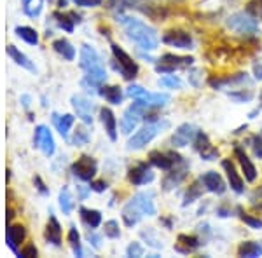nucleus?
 <instances>
[{
    "instance_id": "nucleus-25",
    "label": "nucleus",
    "mask_w": 262,
    "mask_h": 258,
    "mask_svg": "<svg viewBox=\"0 0 262 258\" xmlns=\"http://www.w3.org/2000/svg\"><path fill=\"white\" fill-rule=\"evenodd\" d=\"M100 115H101V122L105 126V131H107L108 138L112 142L117 139V121H116V115L112 113L111 108H101L100 110Z\"/></svg>"
},
{
    "instance_id": "nucleus-10",
    "label": "nucleus",
    "mask_w": 262,
    "mask_h": 258,
    "mask_svg": "<svg viewBox=\"0 0 262 258\" xmlns=\"http://www.w3.org/2000/svg\"><path fill=\"white\" fill-rule=\"evenodd\" d=\"M143 113H145V108L140 107V105L135 101L131 107L126 110L124 115H122L121 119V129L124 134H129L131 131H133L135 128L138 126V122H140L143 119Z\"/></svg>"
},
{
    "instance_id": "nucleus-42",
    "label": "nucleus",
    "mask_w": 262,
    "mask_h": 258,
    "mask_svg": "<svg viewBox=\"0 0 262 258\" xmlns=\"http://www.w3.org/2000/svg\"><path fill=\"white\" fill-rule=\"evenodd\" d=\"M247 12L255 19H262V0H250L247 4Z\"/></svg>"
},
{
    "instance_id": "nucleus-6",
    "label": "nucleus",
    "mask_w": 262,
    "mask_h": 258,
    "mask_svg": "<svg viewBox=\"0 0 262 258\" xmlns=\"http://www.w3.org/2000/svg\"><path fill=\"white\" fill-rule=\"evenodd\" d=\"M112 54L117 61V68L122 74V77L126 80H133L138 74V65L133 61V58L129 56L126 51H122L119 45L112 44Z\"/></svg>"
},
{
    "instance_id": "nucleus-17",
    "label": "nucleus",
    "mask_w": 262,
    "mask_h": 258,
    "mask_svg": "<svg viewBox=\"0 0 262 258\" xmlns=\"http://www.w3.org/2000/svg\"><path fill=\"white\" fill-rule=\"evenodd\" d=\"M128 178L133 185H145L154 180V173H152V169L147 166V164L142 162V164H137L135 168L129 169Z\"/></svg>"
},
{
    "instance_id": "nucleus-27",
    "label": "nucleus",
    "mask_w": 262,
    "mask_h": 258,
    "mask_svg": "<svg viewBox=\"0 0 262 258\" xmlns=\"http://www.w3.org/2000/svg\"><path fill=\"white\" fill-rule=\"evenodd\" d=\"M201 239L196 238V236H185V234H180L179 236V244H177V251L180 253H189V251H194L201 246Z\"/></svg>"
},
{
    "instance_id": "nucleus-52",
    "label": "nucleus",
    "mask_w": 262,
    "mask_h": 258,
    "mask_svg": "<svg viewBox=\"0 0 262 258\" xmlns=\"http://www.w3.org/2000/svg\"><path fill=\"white\" fill-rule=\"evenodd\" d=\"M74 2L82 7H95V6H100L101 0H74Z\"/></svg>"
},
{
    "instance_id": "nucleus-58",
    "label": "nucleus",
    "mask_w": 262,
    "mask_h": 258,
    "mask_svg": "<svg viewBox=\"0 0 262 258\" xmlns=\"http://www.w3.org/2000/svg\"><path fill=\"white\" fill-rule=\"evenodd\" d=\"M217 213H219V217H224V218H226V217H229V215H231V211L222 206V208H219V209H217Z\"/></svg>"
},
{
    "instance_id": "nucleus-60",
    "label": "nucleus",
    "mask_w": 262,
    "mask_h": 258,
    "mask_svg": "<svg viewBox=\"0 0 262 258\" xmlns=\"http://www.w3.org/2000/svg\"><path fill=\"white\" fill-rule=\"evenodd\" d=\"M79 190H81V197H86V196H88V190H86V189L79 187Z\"/></svg>"
},
{
    "instance_id": "nucleus-3",
    "label": "nucleus",
    "mask_w": 262,
    "mask_h": 258,
    "mask_svg": "<svg viewBox=\"0 0 262 258\" xmlns=\"http://www.w3.org/2000/svg\"><path fill=\"white\" fill-rule=\"evenodd\" d=\"M170 128V122L168 121H156V122H147L145 126L137 131L133 134V138H129L128 142V149L129 150H140L147 143H150L152 139L158 136L159 133H163V129Z\"/></svg>"
},
{
    "instance_id": "nucleus-29",
    "label": "nucleus",
    "mask_w": 262,
    "mask_h": 258,
    "mask_svg": "<svg viewBox=\"0 0 262 258\" xmlns=\"http://www.w3.org/2000/svg\"><path fill=\"white\" fill-rule=\"evenodd\" d=\"M53 49L56 51L60 56H63V60H67V61H72L75 58V49H74V45L70 44L69 40H65V39H58V40H54L53 42Z\"/></svg>"
},
{
    "instance_id": "nucleus-61",
    "label": "nucleus",
    "mask_w": 262,
    "mask_h": 258,
    "mask_svg": "<svg viewBox=\"0 0 262 258\" xmlns=\"http://www.w3.org/2000/svg\"><path fill=\"white\" fill-rule=\"evenodd\" d=\"M260 246H262V241H260Z\"/></svg>"
},
{
    "instance_id": "nucleus-35",
    "label": "nucleus",
    "mask_w": 262,
    "mask_h": 258,
    "mask_svg": "<svg viewBox=\"0 0 262 258\" xmlns=\"http://www.w3.org/2000/svg\"><path fill=\"white\" fill-rule=\"evenodd\" d=\"M81 217H82V220H84V222H86L91 228L100 227V223H101V213H100V211L81 208Z\"/></svg>"
},
{
    "instance_id": "nucleus-59",
    "label": "nucleus",
    "mask_w": 262,
    "mask_h": 258,
    "mask_svg": "<svg viewBox=\"0 0 262 258\" xmlns=\"http://www.w3.org/2000/svg\"><path fill=\"white\" fill-rule=\"evenodd\" d=\"M121 4H124V6H133V4H137L138 0H119Z\"/></svg>"
},
{
    "instance_id": "nucleus-44",
    "label": "nucleus",
    "mask_w": 262,
    "mask_h": 258,
    "mask_svg": "<svg viewBox=\"0 0 262 258\" xmlns=\"http://www.w3.org/2000/svg\"><path fill=\"white\" fill-rule=\"evenodd\" d=\"M159 86L173 87V89H180L184 84H182V80L179 77H175V75H166V77L159 79Z\"/></svg>"
},
{
    "instance_id": "nucleus-55",
    "label": "nucleus",
    "mask_w": 262,
    "mask_h": 258,
    "mask_svg": "<svg viewBox=\"0 0 262 258\" xmlns=\"http://www.w3.org/2000/svg\"><path fill=\"white\" fill-rule=\"evenodd\" d=\"M253 75L257 80H262V63H255L253 65Z\"/></svg>"
},
{
    "instance_id": "nucleus-9",
    "label": "nucleus",
    "mask_w": 262,
    "mask_h": 258,
    "mask_svg": "<svg viewBox=\"0 0 262 258\" xmlns=\"http://www.w3.org/2000/svg\"><path fill=\"white\" fill-rule=\"evenodd\" d=\"M96 160L90 157V155H82L81 159H77V162H74V166H72V171H74V175L77 176V178H81L84 181H91L95 178L96 175Z\"/></svg>"
},
{
    "instance_id": "nucleus-14",
    "label": "nucleus",
    "mask_w": 262,
    "mask_h": 258,
    "mask_svg": "<svg viewBox=\"0 0 262 258\" xmlns=\"http://www.w3.org/2000/svg\"><path fill=\"white\" fill-rule=\"evenodd\" d=\"M72 107H74V110H75V113H77L79 119H81L82 122H86V124H91L95 105H93L90 100L84 98V96L74 95V96H72Z\"/></svg>"
},
{
    "instance_id": "nucleus-37",
    "label": "nucleus",
    "mask_w": 262,
    "mask_h": 258,
    "mask_svg": "<svg viewBox=\"0 0 262 258\" xmlns=\"http://www.w3.org/2000/svg\"><path fill=\"white\" fill-rule=\"evenodd\" d=\"M16 33H18V37H21V39L25 42H28L30 45H35L37 42H39V35H37V32L30 27H18L16 28Z\"/></svg>"
},
{
    "instance_id": "nucleus-53",
    "label": "nucleus",
    "mask_w": 262,
    "mask_h": 258,
    "mask_svg": "<svg viewBox=\"0 0 262 258\" xmlns=\"http://www.w3.org/2000/svg\"><path fill=\"white\" fill-rule=\"evenodd\" d=\"M88 241H90V243H91L96 249L101 248V239L95 234V232H90V234H88Z\"/></svg>"
},
{
    "instance_id": "nucleus-51",
    "label": "nucleus",
    "mask_w": 262,
    "mask_h": 258,
    "mask_svg": "<svg viewBox=\"0 0 262 258\" xmlns=\"http://www.w3.org/2000/svg\"><path fill=\"white\" fill-rule=\"evenodd\" d=\"M19 256L23 258H30V256H37V248L33 246V244H28L27 248H23L19 251Z\"/></svg>"
},
{
    "instance_id": "nucleus-1",
    "label": "nucleus",
    "mask_w": 262,
    "mask_h": 258,
    "mask_svg": "<svg viewBox=\"0 0 262 258\" xmlns=\"http://www.w3.org/2000/svg\"><path fill=\"white\" fill-rule=\"evenodd\" d=\"M81 68L86 72V77L82 79V87L86 91H96L101 89L107 80V72H105L101 60L95 49L90 45L81 48Z\"/></svg>"
},
{
    "instance_id": "nucleus-48",
    "label": "nucleus",
    "mask_w": 262,
    "mask_h": 258,
    "mask_svg": "<svg viewBox=\"0 0 262 258\" xmlns=\"http://www.w3.org/2000/svg\"><path fill=\"white\" fill-rule=\"evenodd\" d=\"M126 255H128V256H135V258L142 256L143 255L142 244L140 243H131L129 246H128V249H126Z\"/></svg>"
},
{
    "instance_id": "nucleus-40",
    "label": "nucleus",
    "mask_w": 262,
    "mask_h": 258,
    "mask_svg": "<svg viewBox=\"0 0 262 258\" xmlns=\"http://www.w3.org/2000/svg\"><path fill=\"white\" fill-rule=\"evenodd\" d=\"M231 100L238 101V103H245V101H250L253 98V92L248 89H238V91H231L227 92Z\"/></svg>"
},
{
    "instance_id": "nucleus-16",
    "label": "nucleus",
    "mask_w": 262,
    "mask_h": 258,
    "mask_svg": "<svg viewBox=\"0 0 262 258\" xmlns=\"http://www.w3.org/2000/svg\"><path fill=\"white\" fill-rule=\"evenodd\" d=\"M187 168H189V164L185 162V160H184V162H180V164H177L175 168H171L170 173H168V175L164 176V180H163V189L164 190L175 189L177 185H179L180 181L185 178V175H187Z\"/></svg>"
},
{
    "instance_id": "nucleus-39",
    "label": "nucleus",
    "mask_w": 262,
    "mask_h": 258,
    "mask_svg": "<svg viewBox=\"0 0 262 258\" xmlns=\"http://www.w3.org/2000/svg\"><path fill=\"white\" fill-rule=\"evenodd\" d=\"M60 206H61V209L65 215H70L72 209H74V201H72L70 190L67 187H63L61 192H60Z\"/></svg>"
},
{
    "instance_id": "nucleus-8",
    "label": "nucleus",
    "mask_w": 262,
    "mask_h": 258,
    "mask_svg": "<svg viewBox=\"0 0 262 258\" xmlns=\"http://www.w3.org/2000/svg\"><path fill=\"white\" fill-rule=\"evenodd\" d=\"M150 159V164L159 169H164V171H170L171 168H175L177 164L184 162V159L180 157L179 154L175 152H159V150H154L150 152L149 155Z\"/></svg>"
},
{
    "instance_id": "nucleus-31",
    "label": "nucleus",
    "mask_w": 262,
    "mask_h": 258,
    "mask_svg": "<svg viewBox=\"0 0 262 258\" xmlns=\"http://www.w3.org/2000/svg\"><path fill=\"white\" fill-rule=\"evenodd\" d=\"M203 180H196V181H192L191 183V187L187 189V192H185V196H184V202L182 204L184 206H189V204H192V202H196L198 199H200L203 196Z\"/></svg>"
},
{
    "instance_id": "nucleus-23",
    "label": "nucleus",
    "mask_w": 262,
    "mask_h": 258,
    "mask_svg": "<svg viewBox=\"0 0 262 258\" xmlns=\"http://www.w3.org/2000/svg\"><path fill=\"white\" fill-rule=\"evenodd\" d=\"M142 215H143V211L135 204V201H129L128 204L122 208V222H124L126 227H133L142 220Z\"/></svg>"
},
{
    "instance_id": "nucleus-32",
    "label": "nucleus",
    "mask_w": 262,
    "mask_h": 258,
    "mask_svg": "<svg viewBox=\"0 0 262 258\" xmlns=\"http://www.w3.org/2000/svg\"><path fill=\"white\" fill-rule=\"evenodd\" d=\"M238 255L239 256H247V258H257L262 255V246L260 243H253V241H247L242 243L238 248Z\"/></svg>"
},
{
    "instance_id": "nucleus-49",
    "label": "nucleus",
    "mask_w": 262,
    "mask_h": 258,
    "mask_svg": "<svg viewBox=\"0 0 262 258\" xmlns=\"http://www.w3.org/2000/svg\"><path fill=\"white\" fill-rule=\"evenodd\" d=\"M126 95L131 96V98H135V100H138V98H142V96H145L147 91L143 89V87H140V86H131L129 89L126 91Z\"/></svg>"
},
{
    "instance_id": "nucleus-7",
    "label": "nucleus",
    "mask_w": 262,
    "mask_h": 258,
    "mask_svg": "<svg viewBox=\"0 0 262 258\" xmlns=\"http://www.w3.org/2000/svg\"><path fill=\"white\" fill-rule=\"evenodd\" d=\"M210 86L215 89H232L238 91L243 89L245 86H252V79L247 74H236L229 75V77H222V79H210Z\"/></svg>"
},
{
    "instance_id": "nucleus-24",
    "label": "nucleus",
    "mask_w": 262,
    "mask_h": 258,
    "mask_svg": "<svg viewBox=\"0 0 262 258\" xmlns=\"http://www.w3.org/2000/svg\"><path fill=\"white\" fill-rule=\"evenodd\" d=\"M25 236H27V230H25L23 225H12V227H9V228H7V236H6L7 246H9L14 253H18V246H19L21 243H23Z\"/></svg>"
},
{
    "instance_id": "nucleus-21",
    "label": "nucleus",
    "mask_w": 262,
    "mask_h": 258,
    "mask_svg": "<svg viewBox=\"0 0 262 258\" xmlns=\"http://www.w3.org/2000/svg\"><path fill=\"white\" fill-rule=\"evenodd\" d=\"M222 168L226 169V173H227V180H229V185H231V189L234 190L236 194H243V180H242V176L238 175V171H236V168H234V164L231 162L229 159H226L222 162Z\"/></svg>"
},
{
    "instance_id": "nucleus-28",
    "label": "nucleus",
    "mask_w": 262,
    "mask_h": 258,
    "mask_svg": "<svg viewBox=\"0 0 262 258\" xmlns=\"http://www.w3.org/2000/svg\"><path fill=\"white\" fill-rule=\"evenodd\" d=\"M54 19H56V23L65 32H72L74 30V25L81 21L75 12H54Z\"/></svg>"
},
{
    "instance_id": "nucleus-20",
    "label": "nucleus",
    "mask_w": 262,
    "mask_h": 258,
    "mask_svg": "<svg viewBox=\"0 0 262 258\" xmlns=\"http://www.w3.org/2000/svg\"><path fill=\"white\" fill-rule=\"evenodd\" d=\"M234 155H236V159L239 160V164H242V169H243V173H245V180L247 181H253L257 178V169L255 166H253V162L250 159H248V155L245 154V150L243 149H239V147H236L234 149Z\"/></svg>"
},
{
    "instance_id": "nucleus-22",
    "label": "nucleus",
    "mask_w": 262,
    "mask_h": 258,
    "mask_svg": "<svg viewBox=\"0 0 262 258\" xmlns=\"http://www.w3.org/2000/svg\"><path fill=\"white\" fill-rule=\"evenodd\" d=\"M133 201H135V204L143 211V215H149V217H154L156 215L154 194L152 192H138L137 196L133 197Z\"/></svg>"
},
{
    "instance_id": "nucleus-45",
    "label": "nucleus",
    "mask_w": 262,
    "mask_h": 258,
    "mask_svg": "<svg viewBox=\"0 0 262 258\" xmlns=\"http://www.w3.org/2000/svg\"><path fill=\"white\" fill-rule=\"evenodd\" d=\"M72 142H74V145H86V143L90 142V133L84 128H77Z\"/></svg>"
},
{
    "instance_id": "nucleus-41",
    "label": "nucleus",
    "mask_w": 262,
    "mask_h": 258,
    "mask_svg": "<svg viewBox=\"0 0 262 258\" xmlns=\"http://www.w3.org/2000/svg\"><path fill=\"white\" fill-rule=\"evenodd\" d=\"M238 213H239V218H242L248 227H252V228H262V220L260 218H255V217H252V215L245 213L242 208H238Z\"/></svg>"
},
{
    "instance_id": "nucleus-38",
    "label": "nucleus",
    "mask_w": 262,
    "mask_h": 258,
    "mask_svg": "<svg viewBox=\"0 0 262 258\" xmlns=\"http://www.w3.org/2000/svg\"><path fill=\"white\" fill-rule=\"evenodd\" d=\"M69 243L72 249H74V255L75 256H82V248H81V236H79L77 228L72 227L69 232Z\"/></svg>"
},
{
    "instance_id": "nucleus-33",
    "label": "nucleus",
    "mask_w": 262,
    "mask_h": 258,
    "mask_svg": "<svg viewBox=\"0 0 262 258\" xmlns=\"http://www.w3.org/2000/svg\"><path fill=\"white\" fill-rule=\"evenodd\" d=\"M7 54L14 60L16 63H18L19 66H23V68L30 70V72H35V66H33V63L28 60L27 56H25L23 53H21L19 49H16L14 45H7Z\"/></svg>"
},
{
    "instance_id": "nucleus-5",
    "label": "nucleus",
    "mask_w": 262,
    "mask_h": 258,
    "mask_svg": "<svg viewBox=\"0 0 262 258\" xmlns=\"http://www.w3.org/2000/svg\"><path fill=\"white\" fill-rule=\"evenodd\" d=\"M194 63V58L191 56H175V54H164L156 63V70L159 74H173L175 70L189 68Z\"/></svg>"
},
{
    "instance_id": "nucleus-47",
    "label": "nucleus",
    "mask_w": 262,
    "mask_h": 258,
    "mask_svg": "<svg viewBox=\"0 0 262 258\" xmlns=\"http://www.w3.org/2000/svg\"><path fill=\"white\" fill-rule=\"evenodd\" d=\"M142 238H145L147 239V244H149V246H152V248H161L163 244L159 243V239L156 238L154 234H152V230H143L142 232Z\"/></svg>"
},
{
    "instance_id": "nucleus-50",
    "label": "nucleus",
    "mask_w": 262,
    "mask_h": 258,
    "mask_svg": "<svg viewBox=\"0 0 262 258\" xmlns=\"http://www.w3.org/2000/svg\"><path fill=\"white\" fill-rule=\"evenodd\" d=\"M250 201H252V204L255 206V208H262V187L257 189L255 192L252 194Z\"/></svg>"
},
{
    "instance_id": "nucleus-34",
    "label": "nucleus",
    "mask_w": 262,
    "mask_h": 258,
    "mask_svg": "<svg viewBox=\"0 0 262 258\" xmlns=\"http://www.w3.org/2000/svg\"><path fill=\"white\" fill-rule=\"evenodd\" d=\"M100 95L103 96L105 100L108 101V103H114V105H119L121 100H122V92H121V87L117 86H111V87H101Z\"/></svg>"
},
{
    "instance_id": "nucleus-15",
    "label": "nucleus",
    "mask_w": 262,
    "mask_h": 258,
    "mask_svg": "<svg viewBox=\"0 0 262 258\" xmlns=\"http://www.w3.org/2000/svg\"><path fill=\"white\" fill-rule=\"evenodd\" d=\"M37 149H40L46 155H53L54 154V139L51 131L46 126H37L35 129V138H33Z\"/></svg>"
},
{
    "instance_id": "nucleus-46",
    "label": "nucleus",
    "mask_w": 262,
    "mask_h": 258,
    "mask_svg": "<svg viewBox=\"0 0 262 258\" xmlns=\"http://www.w3.org/2000/svg\"><path fill=\"white\" fill-rule=\"evenodd\" d=\"M252 149H253V154L255 157L262 159V131L257 136H253V142H252Z\"/></svg>"
},
{
    "instance_id": "nucleus-12",
    "label": "nucleus",
    "mask_w": 262,
    "mask_h": 258,
    "mask_svg": "<svg viewBox=\"0 0 262 258\" xmlns=\"http://www.w3.org/2000/svg\"><path fill=\"white\" fill-rule=\"evenodd\" d=\"M163 42L168 45L179 49H192V37L191 33L184 32V30H168L163 35Z\"/></svg>"
},
{
    "instance_id": "nucleus-36",
    "label": "nucleus",
    "mask_w": 262,
    "mask_h": 258,
    "mask_svg": "<svg viewBox=\"0 0 262 258\" xmlns=\"http://www.w3.org/2000/svg\"><path fill=\"white\" fill-rule=\"evenodd\" d=\"M21 2H23L25 14L30 16V18H37L42 11V4H44V0H21Z\"/></svg>"
},
{
    "instance_id": "nucleus-56",
    "label": "nucleus",
    "mask_w": 262,
    "mask_h": 258,
    "mask_svg": "<svg viewBox=\"0 0 262 258\" xmlns=\"http://www.w3.org/2000/svg\"><path fill=\"white\" fill-rule=\"evenodd\" d=\"M200 72L201 70H192L191 72V75H189V79H191V84H192V86H200V82H198V74H200Z\"/></svg>"
},
{
    "instance_id": "nucleus-11",
    "label": "nucleus",
    "mask_w": 262,
    "mask_h": 258,
    "mask_svg": "<svg viewBox=\"0 0 262 258\" xmlns=\"http://www.w3.org/2000/svg\"><path fill=\"white\" fill-rule=\"evenodd\" d=\"M198 131H200V129H198L194 124H189V122H185V124L179 126V128L175 129V133H173V136H171L173 147H177V149L187 147L189 143L194 142V138H196Z\"/></svg>"
},
{
    "instance_id": "nucleus-26",
    "label": "nucleus",
    "mask_w": 262,
    "mask_h": 258,
    "mask_svg": "<svg viewBox=\"0 0 262 258\" xmlns=\"http://www.w3.org/2000/svg\"><path fill=\"white\" fill-rule=\"evenodd\" d=\"M44 236H46V239H48L49 243L54 244V246H60V244H61V227H60V223H58V220L54 217L49 218Z\"/></svg>"
},
{
    "instance_id": "nucleus-18",
    "label": "nucleus",
    "mask_w": 262,
    "mask_h": 258,
    "mask_svg": "<svg viewBox=\"0 0 262 258\" xmlns=\"http://www.w3.org/2000/svg\"><path fill=\"white\" fill-rule=\"evenodd\" d=\"M201 180H203V183H205L206 190L212 194H217V196H222L227 189V185H226V181L222 180V176L215 171L205 173V175L201 176Z\"/></svg>"
},
{
    "instance_id": "nucleus-13",
    "label": "nucleus",
    "mask_w": 262,
    "mask_h": 258,
    "mask_svg": "<svg viewBox=\"0 0 262 258\" xmlns=\"http://www.w3.org/2000/svg\"><path fill=\"white\" fill-rule=\"evenodd\" d=\"M194 149L205 160H213L219 157V150L210 143V138L203 131H198L196 138H194Z\"/></svg>"
},
{
    "instance_id": "nucleus-43",
    "label": "nucleus",
    "mask_w": 262,
    "mask_h": 258,
    "mask_svg": "<svg viewBox=\"0 0 262 258\" xmlns=\"http://www.w3.org/2000/svg\"><path fill=\"white\" fill-rule=\"evenodd\" d=\"M105 236L111 239H117L121 236L119 223H117L116 220H108V222L105 223Z\"/></svg>"
},
{
    "instance_id": "nucleus-19",
    "label": "nucleus",
    "mask_w": 262,
    "mask_h": 258,
    "mask_svg": "<svg viewBox=\"0 0 262 258\" xmlns=\"http://www.w3.org/2000/svg\"><path fill=\"white\" fill-rule=\"evenodd\" d=\"M140 107H143L145 110L149 108H159L163 107V105H166L168 101H170V95H166V92H158V95H150V92H147L145 96H142V98L135 100Z\"/></svg>"
},
{
    "instance_id": "nucleus-30",
    "label": "nucleus",
    "mask_w": 262,
    "mask_h": 258,
    "mask_svg": "<svg viewBox=\"0 0 262 258\" xmlns=\"http://www.w3.org/2000/svg\"><path fill=\"white\" fill-rule=\"evenodd\" d=\"M53 122L56 124L58 131H60V134L65 139H69V131L72 128V124H74V115H70V113H67V115H58V113H53Z\"/></svg>"
},
{
    "instance_id": "nucleus-4",
    "label": "nucleus",
    "mask_w": 262,
    "mask_h": 258,
    "mask_svg": "<svg viewBox=\"0 0 262 258\" xmlns=\"http://www.w3.org/2000/svg\"><path fill=\"white\" fill-rule=\"evenodd\" d=\"M227 27L231 28L232 32L243 33V35H248V33H257L259 32V23L253 18L252 14L245 12H236L231 18H227Z\"/></svg>"
},
{
    "instance_id": "nucleus-54",
    "label": "nucleus",
    "mask_w": 262,
    "mask_h": 258,
    "mask_svg": "<svg viewBox=\"0 0 262 258\" xmlns=\"http://www.w3.org/2000/svg\"><path fill=\"white\" fill-rule=\"evenodd\" d=\"M91 189L96 190V192H103V190L107 189V183H105V181H93Z\"/></svg>"
},
{
    "instance_id": "nucleus-57",
    "label": "nucleus",
    "mask_w": 262,
    "mask_h": 258,
    "mask_svg": "<svg viewBox=\"0 0 262 258\" xmlns=\"http://www.w3.org/2000/svg\"><path fill=\"white\" fill-rule=\"evenodd\" d=\"M35 183H37V185H39V190H40V192H42V194H48V192H49V190H48V189H46V185H44V183H42V180L39 178V176H37V178H35Z\"/></svg>"
},
{
    "instance_id": "nucleus-2",
    "label": "nucleus",
    "mask_w": 262,
    "mask_h": 258,
    "mask_svg": "<svg viewBox=\"0 0 262 258\" xmlns=\"http://www.w3.org/2000/svg\"><path fill=\"white\" fill-rule=\"evenodd\" d=\"M121 23L124 27L126 33L135 44L143 51H154L159 44V35L149 25L137 18H128V16H121Z\"/></svg>"
}]
</instances>
